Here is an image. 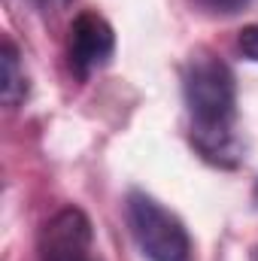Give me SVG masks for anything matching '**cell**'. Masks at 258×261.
<instances>
[{
    "label": "cell",
    "instance_id": "2",
    "mask_svg": "<svg viewBox=\"0 0 258 261\" xmlns=\"http://www.w3.org/2000/svg\"><path fill=\"white\" fill-rule=\"evenodd\" d=\"M128 225L140 246V252L149 261H189L192 258V240L186 225L164 210L155 197L134 192L128 197Z\"/></svg>",
    "mask_w": 258,
    "mask_h": 261
},
{
    "label": "cell",
    "instance_id": "9",
    "mask_svg": "<svg viewBox=\"0 0 258 261\" xmlns=\"http://www.w3.org/2000/svg\"><path fill=\"white\" fill-rule=\"evenodd\" d=\"M49 261H85V258H49Z\"/></svg>",
    "mask_w": 258,
    "mask_h": 261
},
{
    "label": "cell",
    "instance_id": "7",
    "mask_svg": "<svg viewBox=\"0 0 258 261\" xmlns=\"http://www.w3.org/2000/svg\"><path fill=\"white\" fill-rule=\"evenodd\" d=\"M240 52L249 58V61H258V24H249L240 31V40H237Z\"/></svg>",
    "mask_w": 258,
    "mask_h": 261
},
{
    "label": "cell",
    "instance_id": "8",
    "mask_svg": "<svg viewBox=\"0 0 258 261\" xmlns=\"http://www.w3.org/2000/svg\"><path fill=\"white\" fill-rule=\"evenodd\" d=\"M34 3H37L40 9H46V12H58V9H64L70 0H34Z\"/></svg>",
    "mask_w": 258,
    "mask_h": 261
},
{
    "label": "cell",
    "instance_id": "4",
    "mask_svg": "<svg viewBox=\"0 0 258 261\" xmlns=\"http://www.w3.org/2000/svg\"><path fill=\"white\" fill-rule=\"evenodd\" d=\"M91 246V225L82 210H61L43 234V258H85Z\"/></svg>",
    "mask_w": 258,
    "mask_h": 261
},
{
    "label": "cell",
    "instance_id": "1",
    "mask_svg": "<svg viewBox=\"0 0 258 261\" xmlns=\"http://www.w3.org/2000/svg\"><path fill=\"white\" fill-rule=\"evenodd\" d=\"M186 107L192 113V137L207 158L222 161L234 152L237 85L225 61L210 52L194 55L183 76Z\"/></svg>",
    "mask_w": 258,
    "mask_h": 261
},
{
    "label": "cell",
    "instance_id": "3",
    "mask_svg": "<svg viewBox=\"0 0 258 261\" xmlns=\"http://www.w3.org/2000/svg\"><path fill=\"white\" fill-rule=\"evenodd\" d=\"M113 52H116V34L110 21L100 18L97 12L76 15V21L70 24V46H67L70 70L79 79H88L94 70H100L113 58Z\"/></svg>",
    "mask_w": 258,
    "mask_h": 261
},
{
    "label": "cell",
    "instance_id": "5",
    "mask_svg": "<svg viewBox=\"0 0 258 261\" xmlns=\"http://www.w3.org/2000/svg\"><path fill=\"white\" fill-rule=\"evenodd\" d=\"M28 94V79H24V70L18 61V52L9 40H3V49H0V97L6 107H18Z\"/></svg>",
    "mask_w": 258,
    "mask_h": 261
},
{
    "label": "cell",
    "instance_id": "6",
    "mask_svg": "<svg viewBox=\"0 0 258 261\" xmlns=\"http://www.w3.org/2000/svg\"><path fill=\"white\" fill-rule=\"evenodd\" d=\"M194 3L207 12H216V15H234V12L249 6V0H194Z\"/></svg>",
    "mask_w": 258,
    "mask_h": 261
}]
</instances>
